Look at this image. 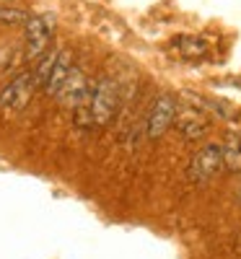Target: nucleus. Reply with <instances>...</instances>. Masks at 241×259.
<instances>
[{
    "label": "nucleus",
    "instance_id": "nucleus-1",
    "mask_svg": "<svg viewBox=\"0 0 241 259\" xmlns=\"http://www.w3.org/2000/svg\"><path fill=\"white\" fill-rule=\"evenodd\" d=\"M119 106V89L112 78H99L91 89V117L94 127H106Z\"/></svg>",
    "mask_w": 241,
    "mask_h": 259
},
{
    "label": "nucleus",
    "instance_id": "nucleus-2",
    "mask_svg": "<svg viewBox=\"0 0 241 259\" xmlns=\"http://www.w3.org/2000/svg\"><path fill=\"white\" fill-rule=\"evenodd\" d=\"M221 168H223V145L221 143H208L192 156V161L187 166V177L194 184H203V182L213 179Z\"/></svg>",
    "mask_w": 241,
    "mask_h": 259
},
{
    "label": "nucleus",
    "instance_id": "nucleus-3",
    "mask_svg": "<svg viewBox=\"0 0 241 259\" xmlns=\"http://www.w3.org/2000/svg\"><path fill=\"white\" fill-rule=\"evenodd\" d=\"M26 34V60L34 62L39 57H45L52 45V34H55V21L50 16H31L24 26Z\"/></svg>",
    "mask_w": 241,
    "mask_h": 259
},
{
    "label": "nucleus",
    "instance_id": "nucleus-4",
    "mask_svg": "<svg viewBox=\"0 0 241 259\" xmlns=\"http://www.w3.org/2000/svg\"><path fill=\"white\" fill-rule=\"evenodd\" d=\"M177 112H179V104L174 96L169 94H161L156 101H153L150 112H148V119H145V135L150 140H158L166 135V130L174 124L177 119Z\"/></svg>",
    "mask_w": 241,
    "mask_h": 259
},
{
    "label": "nucleus",
    "instance_id": "nucleus-5",
    "mask_svg": "<svg viewBox=\"0 0 241 259\" xmlns=\"http://www.w3.org/2000/svg\"><path fill=\"white\" fill-rule=\"evenodd\" d=\"M36 89H39V85L34 80V73L16 75L6 89H0V109H3V112H21L31 101Z\"/></svg>",
    "mask_w": 241,
    "mask_h": 259
},
{
    "label": "nucleus",
    "instance_id": "nucleus-6",
    "mask_svg": "<svg viewBox=\"0 0 241 259\" xmlns=\"http://www.w3.org/2000/svg\"><path fill=\"white\" fill-rule=\"evenodd\" d=\"M91 85H94V83H89V75L73 65L68 80L62 83V89H60V94H57V101L65 106V109H75V106H78L86 96H89Z\"/></svg>",
    "mask_w": 241,
    "mask_h": 259
},
{
    "label": "nucleus",
    "instance_id": "nucleus-7",
    "mask_svg": "<svg viewBox=\"0 0 241 259\" xmlns=\"http://www.w3.org/2000/svg\"><path fill=\"white\" fill-rule=\"evenodd\" d=\"M177 130H179V135L189 143L194 140H200L205 133H208V119L197 112V109H179L177 112Z\"/></svg>",
    "mask_w": 241,
    "mask_h": 259
},
{
    "label": "nucleus",
    "instance_id": "nucleus-8",
    "mask_svg": "<svg viewBox=\"0 0 241 259\" xmlns=\"http://www.w3.org/2000/svg\"><path fill=\"white\" fill-rule=\"evenodd\" d=\"M70 70H73V55L68 50H60L57 60H55V68H52V73H50V78L45 83V94L47 96H57L60 89H62V83L68 80Z\"/></svg>",
    "mask_w": 241,
    "mask_h": 259
},
{
    "label": "nucleus",
    "instance_id": "nucleus-9",
    "mask_svg": "<svg viewBox=\"0 0 241 259\" xmlns=\"http://www.w3.org/2000/svg\"><path fill=\"white\" fill-rule=\"evenodd\" d=\"M223 168L228 174H241V140L236 135L223 143Z\"/></svg>",
    "mask_w": 241,
    "mask_h": 259
},
{
    "label": "nucleus",
    "instance_id": "nucleus-10",
    "mask_svg": "<svg viewBox=\"0 0 241 259\" xmlns=\"http://www.w3.org/2000/svg\"><path fill=\"white\" fill-rule=\"evenodd\" d=\"M57 52H60V50H50L45 57H39L36 68H34V80H36L39 89H45V83H47V78H50V73H52V68H55Z\"/></svg>",
    "mask_w": 241,
    "mask_h": 259
},
{
    "label": "nucleus",
    "instance_id": "nucleus-11",
    "mask_svg": "<svg viewBox=\"0 0 241 259\" xmlns=\"http://www.w3.org/2000/svg\"><path fill=\"white\" fill-rule=\"evenodd\" d=\"M31 16L21 8H13V6H0V24L3 26H26V21Z\"/></svg>",
    "mask_w": 241,
    "mask_h": 259
},
{
    "label": "nucleus",
    "instance_id": "nucleus-12",
    "mask_svg": "<svg viewBox=\"0 0 241 259\" xmlns=\"http://www.w3.org/2000/svg\"><path fill=\"white\" fill-rule=\"evenodd\" d=\"M179 52L182 55H189V57H200L205 55V41L203 39H179Z\"/></svg>",
    "mask_w": 241,
    "mask_h": 259
},
{
    "label": "nucleus",
    "instance_id": "nucleus-13",
    "mask_svg": "<svg viewBox=\"0 0 241 259\" xmlns=\"http://www.w3.org/2000/svg\"><path fill=\"white\" fill-rule=\"evenodd\" d=\"M238 200H241V184H238Z\"/></svg>",
    "mask_w": 241,
    "mask_h": 259
}]
</instances>
